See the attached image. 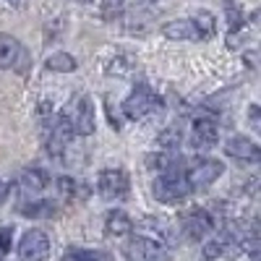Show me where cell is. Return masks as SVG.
<instances>
[{
	"label": "cell",
	"mask_w": 261,
	"mask_h": 261,
	"mask_svg": "<svg viewBox=\"0 0 261 261\" xmlns=\"http://www.w3.org/2000/svg\"><path fill=\"white\" fill-rule=\"evenodd\" d=\"M58 120L65 125L71 136H92L97 128V115H94V102L86 94H76L68 105L58 113Z\"/></svg>",
	"instance_id": "cell-1"
},
{
	"label": "cell",
	"mask_w": 261,
	"mask_h": 261,
	"mask_svg": "<svg viewBox=\"0 0 261 261\" xmlns=\"http://www.w3.org/2000/svg\"><path fill=\"white\" fill-rule=\"evenodd\" d=\"M191 193L193 191H191V186L186 180V172H183L180 165L162 170L157 175V180L151 183V196H154L157 201H162V204H180V201L188 199Z\"/></svg>",
	"instance_id": "cell-2"
},
{
	"label": "cell",
	"mask_w": 261,
	"mask_h": 261,
	"mask_svg": "<svg viewBox=\"0 0 261 261\" xmlns=\"http://www.w3.org/2000/svg\"><path fill=\"white\" fill-rule=\"evenodd\" d=\"M162 105H165V99L151 89L146 81H139V84H134V89H130V94L123 99L120 107H123V115L128 120H141L146 115L160 113Z\"/></svg>",
	"instance_id": "cell-3"
},
{
	"label": "cell",
	"mask_w": 261,
	"mask_h": 261,
	"mask_svg": "<svg viewBox=\"0 0 261 261\" xmlns=\"http://www.w3.org/2000/svg\"><path fill=\"white\" fill-rule=\"evenodd\" d=\"M183 172H186V180H188L191 191H204V188H209L214 180L222 178L225 165H222L220 160L199 157V160H193L188 167H183Z\"/></svg>",
	"instance_id": "cell-4"
},
{
	"label": "cell",
	"mask_w": 261,
	"mask_h": 261,
	"mask_svg": "<svg viewBox=\"0 0 261 261\" xmlns=\"http://www.w3.org/2000/svg\"><path fill=\"white\" fill-rule=\"evenodd\" d=\"M125 258L128 261H170V251L160 238L134 235L125 243Z\"/></svg>",
	"instance_id": "cell-5"
},
{
	"label": "cell",
	"mask_w": 261,
	"mask_h": 261,
	"mask_svg": "<svg viewBox=\"0 0 261 261\" xmlns=\"http://www.w3.org/2000/svg\"><path fill=\"white\" fill-rule=\"evenodd\" d=\"M97 193L102 196L105 201H123V199H128V193H130L128 172L120 170V167L102 170L99 178H97Z\"/></svg>",
	"instance_id": "cell-6"
},
{
	"label": "cell",
	"mask_w": 261,
	"mask_h": 261,
	"mask_svg": "<svg viewBox=\"0 0 261 261\" xmlns=\"http://www.w3.org/2000/svg\"><path fill=\"white\" fill-rule=\"evenodd\" d=\"M180 227L191 241H201V238H206L209 232H214L217 220L206 206H191L180 214Z\"/></svg>",
	"instance_id": "cell-7"
},
{
	"label": "cell",
	"mask_w": 261,
	"mask_h": 261,
	"mask_svg": "<svg viewBox=\"0 0 261 261\" xmlns=\"http://www.w3.org/2000/svg\"><path fill=\"white\" fill-rule=\"evenodd\" d=\"M18 261H47L50 256V238L42 230H27L16 248Z\"/></svg>",
	"instance_id": "cell-8"
},
{
	"label": "cell",
	"mask_w": 261,
	"mask_h": 261,
	"mask_svg": "<svg viewBox=\"0 0 261 261\" xmlns=\"http://www.w3.org/2000/svg\"><path fill=\"white\" fill-rule=\"evenodd\" d=\"M0 68H16L18 73H27L29 68V53L21 42L11 34H0Z\"/></svg>",
	"instance_id": "cell-9"
},
{
	"label": "cell",
	"mask_w": 261,
	"mask_h": 261,
	"mask_svg": "<svg viewBox=\"0 0 261 261\" xmlns=\"http://www.w3.org/2000/svg\"><path fill=\"white\" fill-rule=\"evenodd\" d=\"M217 141H220V123L209 115L196 118L191 125V144L196 149H212Z\"/></svg>",
	"instance_id": "cell-10"
},
{
	"label": "cell",
	"mask_w": 261,
	"mask_h": 261,
	"mask_svg": "<svg viewBox=\"0 0 261 261\" xmlns=\"http://www.w3.org/2000/svg\"><path fill=\"white\" fill-rule=\"evenodd\" d=\"M47 183H50L47 170H42V167H27L18 175V193L24 196V199H37V196L47 188Z\"/></svg>",
	"instance_id": "cell-11"
},
{
	"label": "cell",
	"mask_w": 261,
	"mask_h": 261,
	"mask_svg": "<svg viewBox=\"0 0 261 261\" xmlns=\"http://www.w3.org/2000/svg\"><path fill=\"white\" fill-rule=\"evenodd\" d=\"M225 151H227L232 160H238V162H251V165H256V162L261 160V151H258L256 141H251L248 136H230V139L225 141Z\"/></svg>",
	"instance_id": "cell-12"
},
{
	"label": "cell",
	"mask_w": 261,
	"mask_h": 261,
	"mask_svg": "<svg viewBox=\"0 0 261 261\" xmlns=\"http://www.w3.org/2000/svg\"><path fill=\"white\" fill-rule=\"evenodd\" d=\"M58 209L60 204L53 201V199H24L18 204V214L21 217H29V220H53L58 217Z\"/></svg>",
	"instance_id": "cell-13"
},
{
	"label": "cell",
	"mask_w": 261,
	"mask_h": 261,
	"mask_svg": "<svg viewBox=\"0 0 261 261\" xmlns=\"http://www.w3.org/2000/svg\"><path fill=\"white\" fill-rule=\"evenodd\" d=\"M162 34L172 42H199V32H196V24L193 18H175V21H167V24L162 27Z\"/></svg>",
	"instance_id": "cell-14"
},
{
	"label": "cell",
	"mask_w": 261,
	"mask_h": 261,
	"mask_svg": "<svg viewBox=\"0 0 261 261\" xmlns=\"http://www.w3.org/2000/svg\"><path fill=\"white\" fill-rule=\"evenodd\" d=\"M134 230V220L123 212V209H113L110 214L105 217V235L110 238H123Z\"/></svg>",
	"instance_id": "cell-15"
},
{
	"label": "cell",
	"mask_w": 261,
	"mask_h": 261,
	"mask_svg": "<svg viewBox=\"0 0 261 261\" xmlns=\"http://www.w3.org/2000/svg\"><path fill=\"white\" fill-rule=\"evenodd\" d=\"M63 261H113V256L99 248H81V246H71L63 253Z\"/></svg>",
	"instance_id": "cell-16"
},
{
	"label": "cell",
	"mask_w": 261,
	"mask_h": 261,
	"mask_svg": "<svg viewBox=\"0 0 261 261\" xmlns=\"http://www.w3.org/2000/svg\"><path fill=\"white\" fill-rule=\"evenodd\" d=\"M191 18H193V24H196V32H199V42H206V39H212L217 34V18H214V13L196 11Z\"/></svg>",
	"instance_id": "cell-17"
},
{
	"label": "cell",
	"mask_w": 261,
	"mask_h": 261,
	"mask_svg": "<svg viewBox=\"0 0 261 261\" xmlns=\"http://www.w3.org/2000/svg\"><path fill=\"white\" fill-rule=\"evenodd\" d=\"M178 165H183V160H180V154H175V151H167V149H162V151H157V154H146V167L149 170H167V167H178Z\"/></svg>",
	"instance_id": "cell-18"
},
{
	"label": "cell",
	"mask_w": 261,
	"mask_h": 261,
	"mask_svg": "<svg viewBox=\"0 0 261 261\" xmlns=\"http://www.w3.org/2000/svg\"><path fill=\"white\" fill-rule=\"evenodd\" d=\"M45 68L47 71H55V73H73L79 68V63L73 55L68 53H53L47 60H45Z\"/></svg>",
	"instance_id": "cell-19"
},
{
	"label": "cell",
	"mask_w": 261,
	"mask_h": 261,
	"mask_svg": "<svg viewBox=\"0 0 261 261\" xmlns=\"http://www.w3.org/2000/svg\"><path fill=\"white\" fill-rule=\"evenodd\" d=\"M180 141H183V128L178 123H170L162 134L157 136V146L160 149H167V151H175L180 146Z\"/></svg>",
	"instance_id": "cell-20"
},
{
	"label": "cell",
	"mask_w": 261,
	"mask_h": 261,
	"mask_svg": "<svg viewBox=\"0 0 261 261\" xmlns=\"http://www.w3.org/2000/svg\"><path fill=\"white\" fill-rule=\"evenodd\" d=\"M55 186H58V193H60V199L63 201H73L76 196H86V188L81 186V183H76L73 178H58L55 180Z\"/></svg>",
	"instance_id": "cell-21"
},
{
	"label": "cell",
	"mask_w": 261,
	"mask_h": 261,
	"mask_svg": "<svg viewBox=\"0 0 261 261\" xmlns=\"http://www.w3.org/2000/svg\"><path fill=\"white\" fill-rule=\"evenodd\" d=\"M134 68H136V58H134V55H118V58L110 60V65H107V73L123 79V76H128L130 71H134Z\"/></svg>",
	"instance_id": "cell-22"
},
{
	"label": "cell",
	"mask_w": 261,
	"mask_h": 261,
	"mask_svg": "<svg viewBox=\"0 0 261 261\" xmlns=\"http://www.w3.org/2000/svg\"><path fill=\"white\" fill-rule=\"evenodd\" d=\"M225 13H227V27H230V34H238L246 29V16L243 11L238 8L232 0H225Z\"/></svg>",
	"instance_id": "cell-23"
},
{
	"label": "cell",
	"mask_w": 261,
	"mask_h": 261,
	"mask_svg": "<svg viewBox=\"0 0 261 261\" xmlns=\"http://www.w3.org/2000/svg\"><path fill=\"white\" fill-rule=\"evenodd\" d=\"M123 8H125V0H105L99 16H102L105 21H115V18L123 16Z\"/></svg>",
	"instance_id": "cell-24"
},
{
	"label": "cell",
	"mask_w": 261,
	"mask_h": 261,
	"mask_svg": "<svg viewBox=\"0 0 261 261\" xmlns=\"http://www.w3.org/2000/svg\"><path fill=\"white\" fill-rule=\"evenodd\" d=\"M11 241H13V227H0V253L11 251Z\"/></svg>",
	"instance_id": "cell-25"
},
{
	"label": "cell",
	"mask_w": 261,
	"mask_h": 261,
	"mask_svg": "<svg viewBox=\"0 0 261 261\" xmlns=\"http://www.w3.org/2000/svg\"><path fill=\"white\" fill-rule=\"evenodd\" d=\"M248 120H251V128L258 130L261 123H258V105H251V110H248Z\"/></svg>",
	"instance_id": "cell-26"
},
{
	"label": "cell",
	"mask_w": 261,
	"mask_h": 261,
	"mask_svg": "<svg viewBox=\"0 0 261 261\" xmlns=\"http://www.w3.org/2000/svg\"><path fill=\"white\" fill-rule=\"evenodd\" d=\"M8 193H11V183H6V180H0V204H3V201L8 199Z\"/></svg>",
	"instance_id": "cell-27"
},
{
	"label": "cell",
	"mask_w": 261,
	"mask_h": 261,
	"mask_svg": "<svg viewBox=\"0 0 261 261\" xmlns=\"http://www.w3.org/2000/svg\"><path fill=\"white\" fill-rule=\"evenodd\" d=\"M79 3H92V0H79Z\"/></svg>",
	"instance_id": "cell-28"
}]
</instances>
